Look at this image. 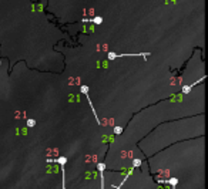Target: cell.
<instances>
[{
	"instance_id": "1",
	"label": "cell",
	"mask_w": 208,
	"mask_h": 189,
	"mask_svg": "<svg viewBox=\"0 0 208 189\" xmlns=\"http://www.w3.org/2000/svg\"><path fill=\"white\" fill-rule=\"evenodd\" d=\"M151 53L150 51H145V53H124V54H117V53L114 51H110L107 54V58L110 61L116 60V58H120V57H140V55H144V57H147V55H150Z\"/></svg>"
},
{
	"instance_id": "2",
	"label": "cell",
	"mask_w": 208,
	"mask_h": 189,
	"mask_svg": "<svg viewBox=\"0 0 208 189\" xmlns=\"http://www.w3.org/2000/svg\"><path fill=\"white\" fill-rule=\"evenodd\" d=\"M47 162H49V164H58V165H60V168H61V175H63V185H61V188L66 189L64 188V186H66V183H64V175H66V172H64V165L67 164V158H66V156H58V158H47Z\"/></svg>"
},
{
	"instance_id": "3",
	"label": "cell",
	"mask_w": 208,
	"mask_h": 189,
	"mask_svg": "<svg viewBox=\"0 0 208 189\" xmlns=\"http://www.w3.org/2000/svg\"><path fill=\"white\" fill-rule=\"evenodd\" d=\"M80 91H81L83 94L86 95L87 101H89V104H90V108H91L93 114H94V119H96V122H97L98 125H101V121H100V118L97 117V112H96V108H94V105H93V102H91V98L89 97V87H87V86H81V87H80Z\"/></svg>"
},
{
	"instance_id": "4",
	"label": "cell",
	"mask_w": 208,
	"mask_h": 189,
	"mask_svg": "<svg viewBox=\"0 0 208 189\" xmlns=\"http://www.w3.org/2000/svg\"><path fill=\"white\" fill-rule=\"evenodd\" d=\"M104 169H106V165L103 162L98 164V172H100V176H101V189H104Z\"/></svg>"
},
{
	"instance_id": "5",
	"label": "cell",
	"mask_w": 208,
	"mask_h": 189,
	"mask_svg": "<svg viewBox=\"0 0 208 189\" xmlns=\"http://www.w3.org/2000/svg\"><path fill=\"white\" fill-rule=\"evenodd\" d=\"M83 22H90V23H94V24H101V23H103V17L96 16V17H93V18H83Z\"/></svg>"
},
{
	"instance_id": "6",
	"label": "cell",
	"mask_w": 208,
	"mask_h": 189,
	"mask_svg": "<svg viewBox=\"0 0 208 189\" xmlns=\"http://www.w3.org/2000/svg\"><path fill=\"white\" fill-rule=\"evenodd\" d=\"M26 125H27L29 128H33L34 125H36V119H33V118H29L27 121H26Z\"/></svg>"
},
{
	"instance_id": "7",
	"label": "cell",
	"mask_w": 208,
	"mask_h": 189,
	"mask_svg": "<svg viewBox=\"0 0 208 189\" xmlns=\"http://www.w3.org/2000/svg\"><path fill=\"white\" fill-rule=\"evenodd\" d=\"M140 165H141V159L140 158H135L134 161H133V166H134V168H138Z\"/></svg>"
},
{
	"instance_id": "8",
	"label": "cell",
	"mask_w": 208,
	"mask_h": 189,
	"mask_svg": "<svg viewBox=\"0 0 208 189\" xmlns=\"http://www.w3.org/2000/svg\"><path fill=\"white\" fill-rule=\"evenodd\" d=\"M191 88H193L191 86H185V87H183V94H188V92L191 91Z\"/></svg>"
},
{
	"instance_id": "9",
	"label": "cell",
	"mask_w": 208,
	"mask_h": 189,
	"mask_svg": "<svg viewBox=\"0 0 208 189\" xmlns=\"http://www.w3.org/2000/svg\"><path fill=\"white\" fill-rule=\"evenodd\" d=\"M123 132V127H116V128H114V134L116 135H120Z\"/></svg>"
}]
</instances>
